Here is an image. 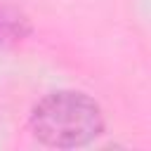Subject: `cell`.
Instances as JSON below:
<instances>
[{
    "mask_svg": "<svg viewBox=\"0 0 151 151\" xmlns=\"http://www.w3.org/2000/svg\"><path fill=\"white\" fill-rule=\"evenodd\" d=\"M31 33V19L21 7L9 0H0V47L21 42Z\"/></svg>",
    "mask_w": 151,
    "mask_h": 151,
    "instance_id": "obj_2",
    "label": "cell"
},
{
    "mask_svg": "<svg viewBox=\"0 0 151 151\" xmlns=\"http://www.w3.org/2000/svg\"><path fill=\"white\" fill-rule=\"evenodd\" d=\"M33 137L52 149L87 146L104 132V113L99 104L73 90L45 94L28 118Z\"/></svg>",
    "mask_w": 151,
    "mask_h": 151,
    "instance_id": "obj_1",
    "label": "cell"
}]
</instances>
